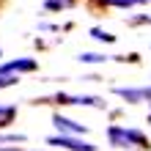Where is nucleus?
<instances>
[{
    "label": "nucleus",
    "instance_id": "0eeeda50",
    "mask_svg": "<svg viewBox=\"0 0 151 151\" xmlns=\"http://www.w3.org/2000/svg\"><path fill=\"white\" fill-rule=\"evenodd\" d=\"M104 6H118V8H129L135 3H146V0H102Z\"/></svg>",
    "mask_w": 151,
    "mask_h": 151
},
{
    "label": "nucleus",
    "instance_id": "20e7f679",
    "mask_svg": "<svg viewBox=\"0 0 151 151\" xmlns=\"http://www.w3.org/2000/svg\"><path fill=\"white\" fill-rule=\"evenodd\" d=\"M36 69V60H30V58H25V60H11V63H6V66H0V74H19V72H33Z\"/></svg>",
    "mask_w": 151,
    "mask_h": 151
},
{
    "label": "nucleus",
    "instance_id": "39448f33",
    "mask_svg": "<svg viewBox=\"0 0 151 151\" xmlns=\"http://www.w3.org/2000/svg\"><path fill=\"white\" fill-rule=\"evenodd\" d=\"M58 102H63V104H91V107H104V102L96 99V96H63V93H60Z\"/></svg>",
    "mask_w": 151,
    "mask_h": 151
},
{
    "label": "nucleus",
    "instance_id": "1a4fd4ad",
    "mask_svg": "<svg viewBox=\"0 0 151 151\" xmlns=\"http://www.w3.org/2000/svg\"><path fill=\"white\" fill-rule=\"evenodd\" d=\"M80 60H83V63H99V60H104V55H93V52H83V55H80Z\"/></svg>",
    "mask_w": 151,
    "mask_h": 151
},
{
    "label": "nucleus",
    "instance_id": "9b49d317",
    "mask_svg": "<svg viewBox=\"0 0 151 151\" xmlns=\"http://www.w3.org/2000/svg\"><path fill=\"white\" fill-rule=\"evenodd\" d=\"M14 83H19V77H14V74H0V88H8V85H14Z\"/></svg>",
    "mask_w": 151,
    "mask_h": 151
},
{
    "label": "nucleus",
    "instance_id": "9d476101",
    "mask_svg": "<svg viewBox=\"0 0 151 151\" xmlns=\"http://www.w3.org/2000/svg\"><path fill=\"white\" fill-rule=\"evenodd\" d=\"M0 143H25V135H0Z\"/></svg>",
    "mask_w": 151,
    "mask_h": 151
},
{
    "label": "nucleus",
    "instance_id": "f8f14e48",
    "mask_svg": "<svg viewBox=\"0 0 151 151\" xmlns=\"http://www.w3.org/2000/svg\"><path fill=\"white\" fill-rule=\"evenodd\" d=\"M66 6H72V0H50L47 8H66Z\"/></svg>",
    "mask_w": 151,
    "mask_h": 151
},
{
    "label": "nucleus",
    "instance_id": "f257e3e1",
    "mask_svg": "<svg viewBox=\"0 0 151 151\" xmlns=\"http://www.w3.org/2000/svg\"><path fill=\"white\" fill-rule=\"evenodd\" d=\"M107 137H110V146H115V148H129V146H135V148H148L146 135H143V132H137V129L110 127V129H107Z\"/></svg>",
    "mask_w": 151,
    "mask_h": 151
},
{
    "label": "nucleus",
    "instance_id": "7ed1b4c3",
    "mask_svg": "<svg viewBox=\"0 0 151 151\" xmlns=\"http://www.w3.org/2000/svg\"><path fill=\"white\" fill-rule=\"evenodd\" d=\"M52 124L58 127L60 135H72V137H77V135H83V132H85L83 124H77V121H72V118H63V115H55V118H52Z\"/></svg>",
    "mask_w": 151,
    "mask_h": 151
},
{
    "label": "nucleus",
    "instance_id": "ddd939ff",
    "mask_svg": "<svg viewBox=\"0 0 151 151\" xmlns=\"http://www.w3.org/2000/svg\"><path fill=\"white\" fill-rule=\"evenodd\" d=\"M0 151H22V148H0Z\"/></svg>",
    "mask_w": 151,
    "mask_h": 151
},
{
    "label": "nucleus",
    "instance_id": "f03ea898",
    "mask_svg": "<svg viewBox=\"0 0 151 151\" xmlns=\"http://www.w3.org/2000/svg\"><path fill=\"white\" fill-rule=\"evenodd\" d=\"M47 143H50V146L69 148V151H96V146H93V143H85V140L72 137V135H58V137H50Z\"/></svg>",
    "mask_w": 151,
    "mask_h": 151
},
{
    "label": "nucleus",
    "instance_id": "6e6552de",
    "mask_svg": "<svg viewBox=\"0 0 151 151\" xmlns=\"http://www.w3.org/2000/svg\"><path fill=\"white\" fill-rule=\"evenodd\" d=\"M91 36H93L96 41H107V44L115 41V36H110V33H104V30H99V28H93V30H91Z\"/></svg>",
    "mask_w": 151,
    "mask_h": 151
},
{
    "label": "nucleus",
    "instance_id": "423d86ee",
    "mask_svg": "<svg viewBox=\"0 0 151 151\" xmlns=\"http://www.w3.org/2000/svg\"><path fill=\"white\" fill-rule=\"evenodd\" d=\"M14 115H17V107H14V104L0 107V127H8V124L14 121Z\"/></svg>",
    "mask_w": 151,
    "mask_h": 151
}]
</instances>
